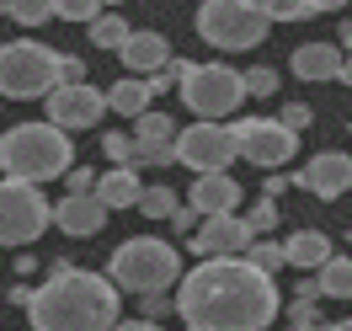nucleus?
Here are the masks:
<instances>
[{"mask_svg":"<svg viewBox=\"0 0 352 331\" xmlns=\"http://www.w3.org/2000/svg\"><path fill=\"white\" fill-rule=\"evenodd\" d=\"M75 166V145L69 129H59L54 118L43 123H16V129L0 134V171L22 182H54Z\"/></svg>","mask_w":352,"mask_h":331,"instance_id":"3","label":"nucleus"},{"mask_svg":"<svg viewBox=\"0 0 352 331\" xmlns=\"http://www.w3.org/2000/svg\"><path fill=\"white\" fill-rule=\"evenodd\" d=\"M245 91H251V96H272V91H278V70L251 65V70H245Z\"/></svg>","mask_w":352,"mask_h":331,"instance_id":"31","label":"nucleus"},{"mask_svg":"<svg viewBox=\"0 0 352 331\" xmlns=\"http://www.w3.org/2000/svg\"><path fill=\"white\" fill-rule=\"evenodd\" d=\"M65 81H86V65H80L75 54H65Z\"/></svg>","mask_w":352,"mask_h":331,"instance_id":"38","label":"nucleus"},{"mask_svg":"<svg viewBox=\"0 0 352 331\" xmlns=\"http://www.w3.org/2000/svg\"><path fill=\"white\" fill-rule=\"evenodd\" d=\"M235 145H241V160H251L256 171H278L299 150V129H288L283 118H241Z\"/></svg>","mask_w":352,"mask_h":331,"instance_id":"10","label":"nucleus"},{"mask_svg":"<svg viewBox=\"0 0 352 331\" xmlns=\"http://www.w3.org/2000/svg\"><path fill=\"white\" fill-rule=\"evenodd\" d=\"M96 198L107 203V209H139V198H144L139 166H112L107 177L96 182Z\"/></svg>","mask_w":352,"mask_h":331,"instance_id":"19","label":"nucleus"},{"mask_svg":"<svg viewBox=\"0 0 352 331\" xmlns=\"http://www.w3.org/2000/svg\"><path fill=\"white\" fill-rule=\"evenodd\" d=\"M251 241H256V230L241 214H203V224L192 230V251L198 257H245Z\"/></svg>","mask_w":352,"mask_h":331,"instance_id":"12","label":"nucleus"},{"mask_svg":"<svg viewBox=\"0 0 352 331\" xmlns=\"http://www.w3.org/2000/svg\"><path fill=\"white\" fill-rule=\"evenodd\" d=\"M315 278H320V294H326V299L352 305V257H331V262L320 267Z\"/></svg>","mask_w":352,"mask_h":331,"instance_id":"22","label":"nucleus"},{"mask_svg":"<svg viewBox=\"0 0 352 331\" xmlns=\"http://www.w3.org/2000/svg\"><path fill=\"white\" fill-rule=\"evenodd\" d=\"M48 102V118L59 123V129H91V123H102V112H112L107 91H96L91 81H59V86L43 96Z\"/></svg>","mask_w":352,"mask_h":331,"instance_id":"11","label":"nucleus"},{"mask_svg":"<svg viewBox=\"0 0 352 331\" xmlns=\"http://www.w3.org/2000/svg\"><path fill=\"white\" fill-rule=\"evenodd\" d=\"M171 299H166V294H144V315H150V321H160V315H171Z\"/></svg>","mask_w":352,"mask_h":331,"instance_id":"35","label":"nucleus"},{"mask_svg":"<svg viewBox=\"0 0 352 331\" xmlns=\"http://www.w3.org/2000/svg\"><path fill=\"white\" fill-rule=\"evenodd\" d=\"M342 48L352 54V17H347V27H342Z\"/></svg>","mask_w":352,"mask_h":331,"instance_id":"40","label":"nucleus"},{"mask_svg":"<svg viewBox=\"0 0 352 331\" xmlns=\"http://www.w3.org/2000/svg\"><path fill=\"white\" fill-rule=\"evenodd\" d=\"M112 6H118V0H112Z\"/></svg>","mask_w":352,"mask_h":331,"instance_id":"45","label":"nucleus"},{"mask_svg":"<svg viewBox=\"0 0 352 331\" xmlns=\"http://www.w3.org/2000/svg\"><path fill=\"white\" fill-rule=\"evenodd\" d=\"M245 257H251L256 267H267V273H278V267H288V246L283 241H262V235H256V241L245 246Z\"/></svg>","mask_w":352,"mask_h":331,"instance_id":"26","label":"nucleus"},{"mask_svg":"<svg viewBox=\"0 0 352 331\" xmlns=\"http://www.w3.org/2000/svg\"><path fill=\"white\" fill-rule=\"evenodd\" d=\"M299 187H305V193H315L320 203H336V198L352 187V155H342V150L309 155V166L299 171Z\"/></svg>","mask_w":352,"mask_h":331,"instance_id":"14","label":"nucleus"},{"mask_svg":"<svg viewBox=\"0 0 352 331\" xmlns=\"http://www.w3.org/2000/svg\"><path fill=\"white\" fill-rule=\"evenodd\" d=\"M54 224V209L48 198L38 193V182H22V177H6L0 182V246L6 251H22Z\"/></svg>","mask_w":352,"mask_h":331,"instance_id":"7","label":"nucleus"},{"mask_svg":"<svg viewBox=\"0 0 352 331\" xmlns=\"http://www.w3.org/2000/svg\"><path fill=\"white\" fill-rule=\"evenodd\" d=\"M65 81V54L22 38V43H0V96L6 102H43L48 91Z\"/></svg>","mask_w":352,"mask_h":331,"instance_id":"5","label":"nucleus"},{"mask_svg":"<svg viewBox=\"0 0 352 331\" xmlns=\"http://www.w3.org/2000/svg\"><path fill=\"white\" fill-rule=\"evenodd\" d=\"M107 203L96 198V193H65V198L54 203V224L75 235V241H91V235H102V224H107Z\"/></svg>","mask_w":352,"mask_h":331,"instance_id":"15","label":"nucleus"},{"mask_svg":"<svg viewBox=\"0 0 352 331\" xmlns=\"http://www.w3.org/2000/svg\"><path fill=\"white\" fill-rule=\"evenodd\" d=\"M245 96V70H230V65H187L182 75V102L198 112V118H230Z\"/></svg>","mask_w":352,"mask_h":331,"instance_id":"8","label":"nucleus"},{"mask_svg":"<svg viewBox=\"0 0 352 331\" xmlns=\"http://www.w3.org/2000/svg\"><path fill=\"white\" fill-rule=\"evenodd\" d=\"M272 22H299V17H320V0H256Z\"/></svg>","mask_w":352,"mask_h":331,"instance_id":"25","label":"nucleus"},{"mask_svg":"<svg viewBox=\"0 0 352 331\" xmlns=\"http://www.w3.org/2000/svg\"><path fill=\"white\" fill-rule=\"evenodd\" d=\"M288 70H294L299 81H309V86H320V81H342V70H347V48H336V43H299V48H294V59H288Z\"/></svg>","mask_w":352,"mask_h":331,"instance_id":"16","label":"nucleus"},{"mask_svg":"<svg viewBox=\"0 0 352 331\" xmlns=\"http://www.w3.org/2000/svg\"><path fill=\"white\" fill-rule=\"evenodd\" d=\"M278 118H283L288 129H309V123H315V112H309V102H288V107L278 112Z\"/></svg>","mask_w":352,"mask_h":331,"instance_id":"33","label":"nucleus"},{"mask_svg":"<svg viewBox=\"0 0 352 331\" xmlns=\"http://www.w3.org/2000/svg\"><path fill=\"white\" fill-rule=\"evenodd\" d=\"M272 27H278V22L267 17L256 0H203V6H198V38L208 48H224V54L262 48Z\"/></svg>","mask_w":352,"mask_h":331,"instance_id":"6","label":"nucleus"},{"mask_svg":"<svg viewBox=\"0 0 352 331\" xmlns=\"http://www.w3.org/2000/svg\"><path fill=\"white\" fill-rule=\"evenodd\" d=\"M176 123L166 112H139L133 118V166H171L176 160Z\"/></svg>","mask_w":352,"mask_h":331,"instance_id":"13","label":"nucleus"},{"mask_svg":"<svg viewBox=\"0 0 352 331\" xmlns=\"http://www.w3.org/2000/svg\"><path fill=\"white\" fill-rule=\"evenodd\" d=\"M129 32L133 27L118 17V11H102L96 22H91V48H102V54H118V48L129 43Z\"/></svg>","mask_w":352,"mask_h":331,"instance_id":"23","label":"nucleus"},{"mask_svg":"<svg viewBox=\"0 0 352 331\" xmlns=\"http://www.w3.org/2000/svg\"><path fill=\"white\" fill-rule=\"evenodd\" d=\"M331 331H352V321H342V326H331Z\"/></svg>","mask_w":352,"mask_h":331,"instance_id":"44","label":"nucleus"},{"mask_svg":"<svg viewBox=\"0 0 352 331\" xmlns=\"http://www.w3.org/2000/svg\"><path fill=\"white\" fill-rule=\"evenodd\" d=\"M118 59H123L129 75H155V70L171 65V43L160 32H129V43L118 48Z\"/></svg>","mask_w":352,"mask_h":331,"instance_id":"18","label":"nucleus"},{"mask_svg":"<svg viewBox=\"0 0 352 331\" xmlns=\"http://www.w3.org/2000/svg\"><path fill=\"white\" fill-rule=\"evenodd\" d=\"M288 321H294V331H331L326 321H320L315 299H305V294H294V305H288Z\"/></svg>","mask_w":352,"mask_h":331,"instance_id":"28","label":"nucleus"},{"mask_svg":"<svg viewBox=\"0 0 352 331\" xmlns=\"http://www.w3.org/2000/svg\"><path fill=\"white\" fill-rule=\"evenodd\" d=\"M102 150L112 155V166H133V134H107Z\"/></svg>","mask_w":352,"mask_h":331,"instance_id":"32","label":"nucleus"},{"mask_svg":"<svg viewBox=\"0 0 352 331\" xmlns=\"http://www.w3.org/2000/svg\"><path fill=\"white\" fill-rule=\"evenodd\" d=\"M48 17H59V6H54V0H11V22H22V27H43Z\"/></svg>","mask_w":352,"mask_h":331,"instance_id":"27","label":"nucleus"},{"mask_svg":"<svg viewBox=\"0 0 352 331\" xmlns=\"http://www.w3.org/2000/svg\"><path fill=\"white\" fill-rule=\"evenodd\" d=\"M54 6H59V22H96V17H102V0H54Z\"/></svg>","mask_w":352,"mask_h":331,"instance_id":"29","label":"nucleus"},{"mask_svg":"<svg viewBox=\"0 0 352 331\" xmlns=\"http://www.w3.org/2000/svg\"><path fill=\"white\" fill-rule=\"evenodd\" d=\"M342 81H347V86H352V54H347V70H342Z\"/></svg>","mask_w":352,"mask_h":331,"instance_id":"42","label":"nucleus"},{"mask_svg":"<svg viewBox=\"0 0 352 331\" xmlns=\"http://www.w3.org/2000/svg\"><path fill=\"white\" fill-rule=\"evenodd\" d=\"M32 294H38V288H27V284H16V288H11V305H22V310H27V305H32Z\"/></svg>","mask_w":352,"mask_h":331,"instance_id":"39","label":"nucleus"},{"mask_svg":"<svg viewBox=\"0 0 352 331\" xmlns=\"http://www.w3.org/2000/svg\"><path fill=\"white\" fill-rule=\"evenodd\" d=\"M278 310L283 294L251 257H203L176 284V315L187 331H267Z\"/></svg>","mask_w":352,"mask_h":331,"instance_id":"1","label":"nucleus"},{"mask_svg":"<svg viewBox=\"0 0 352 331\" xmlns=\"http://www.w3.org/2000/svg\"><path fill=\"white\" fill-rule=\"evenodd\" d=\"M107 278L123 294H166V288L182 284V257H176L171 241H160V235H133V241H123L118 251H112L107 262Z\"/></svg>","mask_w":352,"mask_h":331,"instance_id":"4","label":"nucleus"},{"mask_svg":"<svg viewBox=\"0 0 352 331\" xmlns=\"http://www.w3.org/2000/svg\"><path fill=\"white\" fill-rule=\"evenodd\" d=\"M342 6H347V0H320V17H326V11H342Z\"/></svg>","mask_w":352,"mask_h":331,"instance_id":"41","label":"nucleus"},{"mask_svg":"<svg viewBox=\"0 0 352 331\" xmlns=\"http://www.w3.org/2000/svg\"><path fill=\"white\" fill-rule=\"evenodd\" d=\"M150 96H155L150 75H123V81L107 91L112 112H123V118H139V112H150Z\"/></svg>","mask_w":352,"mask_h":331,"instance_id":"21","label":"nucleus"},{"mask_svg":"<svg viewBox=\"0 0 352 331\" xmlns=\"http://www.w3.org/2000/svg\"><path fill=\"white\" fill-rule=\"evenodd\" d=\"M65 182H69V193H96V182H102V177H96V171H86V166H69Z\"/></svg>","mask_w":352,"mask_h":331,"instance_id":"34","label":"nucleus"},{"mask_svg":"<svg viewBox=\"0 0 352 331\" xmlns=\"http://www.w3.org/2000/svg\"><path fill=\"white\" fill-rule=\"evenodd\" d=\"M294 182H299V177H278V171H272V177L262 182V193H272V198H278V193H283V187H294Z\"/></svg>","mask_w":352,"mask_h":331,"instance_id":"36","label":"nucleus"},{"mask_svg":"<svg viewBox=\"0 0 352 331\" xmlns=\"http://www.w3.org/2000/svg\"><path fill=\"white\" fill-rule=\"evenodd\" d=\"M288 267H299V273H320V267L331 262V257H336V251H331V241L326 235H320V230H294V235H288Z\"/></svg>","mask_w":352,"mask_h":331,"instance_id":"20","label":"nucleus"},{"mask_svg":"<svg viewBox=\"0 0 352 331\" xmlns=\"http://www.w3.org/2000/svg\"><path fill=\"white\" fill-rule=\"evenodd\" d=\"M0 17H11V0H0Z\"/></svg>","mask_w":352,"mask_h":331,"instance_id":"43","label":"nucleus"},{"mask_svg":"<svg viewBox=\"0 0 352 331\" xmlns=\"http://www.w3.org/2000/svg\"><path fill=\"white\" fill-rule=\"evenodd\" d=\"M230 160H241L235 123H224V118H198L192 129L176 134V166H187L192 177H203V171H230Z\"/></svg>","mask_w":352,"mask_h":331,"instance_id":"9","label":"nucleus"},{"mask_svg":"<svg viewBox=\"0 0 352 331\" xmlns=\"http://www.w3.org/2000/svg\"><path fill=\"white\" fill-rule=\"evenodd\" d=\"M245 220H251V230H256V235H267V230L278 224V198H272V193H262V198L251 203V214H245Z\"/></svg>","mask_w":352,"mask_h":331,"instance_id":"30","label":"nucleus"},{"mask_svg":"<svg viewBox=\"0 0 352 331\" xmlns=\"http://www.w3.org/2000/svg\"><path fill=\"white\" fill-rule=\"evenodd\" d=\"M176 209H182V203H176V187H166V182L144 187V198H139V214H144V220H171Z\"/></svg>","mask_w":352,"mask_h":331,"instance_id":"24","label":"nucleus"},{"mask_svg":"<svg viewBox=\"0 0 352 331\" xmlns=\"http://www.w3.org/2000/svg\"><path fill=\"white\" fill-rule=\"evenodd\" d=\"M118 294L123 288L91 267L54 262V273L38 284L32 305H27V321H32V331H112L123 321Z\"/></svg>","mask_w":352,"mask_h":331,"instance_id":"2","label":"nucleus"},{"mask_svg":"<svg viewBox=\"0 0 352 331\" xmlns=\"http://www.w3.org/2000/svg\"><path fill=\"white\" fill-rule=\"evenodd\" d=\"M112 331H160V321H150V315H144V321H118Z\"/></svg>","mask_w":352,"mask_h":331,"instance_id":"37","label":"nucleus"},{"mask_svg":"<svg viewBox=\"0 0 352 331\" xmlns=\"http://www.w3.org/2000/svg\"><path fill=\"white\" fill-rule=\"evenodd\" d=\"M192 209L198 214H235L241 209V182L230 177V171H203L198 182H192Z\"/></svg>","mask_w":352,"mask_h":331,"instance_id":"17","label":"nucleus"}]
</instances>
